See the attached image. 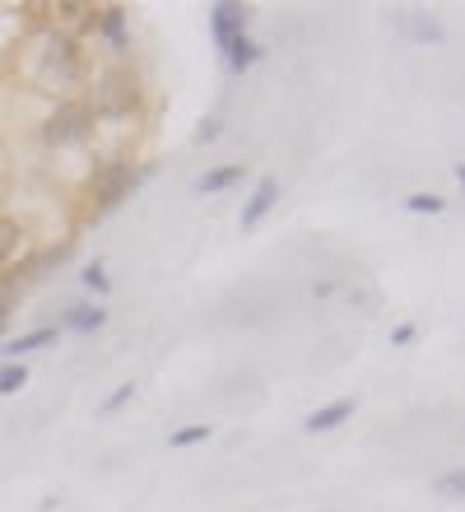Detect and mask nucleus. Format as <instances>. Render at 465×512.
Listing matches in <instances>:
<instances>
[{
  "mask_svg": "<svg viewBox=\"0 0 465 512\" xmlns=\"http://www.w3.org/2000/svg\"><path fill=\"white\" fill-rule=\"evenodd\" d=\"M93 33L112 47V52H131V19L121 5H93Z\"/></svg>",
  "mask_w": 465,
  "mask_h": 512,
  "instance_id": "obj_6",
  "label": "nucleus"
},
{
  "mask_svg": "<svg viewBox=\"0 0 465 512\" xmlns=\"http://www.w3.org/2000/svg\"><path fill=\"white\" fill-rule=\"evenodd\" d=\"M84 108L93 112V126L98 122H126L140 112V80H135L126 66H107L89 80V94H84Z\"/></svg>",
  "mask_w": 465,
  "mask_h": 512,
  "instance_id": "obj_2",
  "label": "nucleus"
},
{
  "mask_svg": "<svg viewBox=\"0 0 465 512\" xmlns=\"http://www.w3.org/2000/svg\"><path fill=\"white\" fill-rule=\"evenodd\" d=\"M247 19H252V10H247V5H233V0L210 5L214 47H219V52H228V47H233V38H242V33H247Z\"/></svg>",
  "mask_w": 465,
  "mask_h": 512,
  "instance_id": "obj_5",
  "label": "nucleus"
},
{
  "mask_svg": "<svg viewBox=\"0 0 465 512\" xmlns=\"http://www.w3.org/2000/svg\"><path fill=\"white\" fill-rule=\"evenodd\" d=\"M275 201H279V182H275V177H261V182L252 187V196H247V205H242L238 224H242V229H256V224L275 210Z\"/></svg>",
  "mask_w": 465,
  "mask_h": 512,
  "instance_id": "obj_7",
  "label": "nucleus"
},
{
  "mask_svg": "<svg viewBox=\"0 0 465 512\" xmlns=\"http://www.w3.org/2000/svg\"><path fill=\"white\" fill-rule=\"evenodd\" d=\"M210 140H219V117L200 122V131H196V145H210Z\"/></svg>",
  "mask_w": 465,
  "mask_h": 512,
  "instance_id": "obj_22",
  "label": "nucleus"
},
{
  "mask_svg": "<svg viewBox=\"0 0 465 512\" xmlns=\"http://www.w3.org/2000/svg\"><path fill=\"white\" fill-rule=\"evenodd\" d=\"M28 252V233L14 224L10 215H0V275L19 266V256Z\"/></svg>",
  "mask_w": 465,
  "mask_h": 512,
  "instance_id": "obj_8",
  "label": "nucleus"
},
{
  "mask_svg": "<svg viewBox=\"0 0 465 512\" xmlns=\"http://www.w3.org/2000/svg\"><path fill=\"white\" fill-rule=\"evenodd\" d=\"M349 415H354V396H345V401H331V405H321V410H312L303 429H307V433H331V429H340Z\"/></svg>",
  "mask_w": 465,
  "mask_h": 512,
  "instance_id": "obj_10",
  "label": "nucleus"
},
{
  "mask_svg": "<svg viewBox=\"0 0 465 512\" xmlns=\"http://www.w3.org/2000/svg\"><path fill=\"white\" fill-rule=\"evenodd\" d=\"M28 382V368H24V359L19 364H0V396H14V391Z\"/></svg>",
  "mask_w": 465,
  "mask_h": 512,
  "instance_id": "obj_16",
  "label": "nucleus"
},
{
  "mask_svg": "<svg viewBox=\"0 0 465 512\" xmlns=\"http://www.w3.org/2000/svg\"><path fill=\"white\" fill-rule=\"evenodd\" d=\"M80 280H84V289H93V294H107V289H112V280H107V266H103V261H89Z\"/></svg>",
  "mask_w": 465,
  "mask_h": 512,
  "instance_id": "obj_18",
  "label": "nucleus"
},
{
  "mask_svg": "<svg viewBox=\"0 0 465 512\" xmlns=\"http://www.w3.org/2000/svg\"><path fill=\"white\" fill-rule=\"evenodd\" d=\"M405 28H410L414 42H442V38H447L438 19H424V14H414V24H405Z\"/></svg>",
  "mask_w": 465,
  "mask_h": 512,
  "instance_id": "obj_17",
  "label": "nucleus"
},
{
  "mask_svg": "<svg viewBox=\"0 0 465 512\" xmlns=\"http://www.w3.org/2000/svg\"><path fill=\"white\" fill-rule=\"evenodd\" d=\"M131 396H135V387H131V382H121V387H117V391H112V396H107V401H103V415H117V410H121V405H126V401H131Z\"/></svg>",
  "mask_w": 465,
  "mask_h": 512,
  "instance_id": "obj_21",
  "label": "nucleus"
},
{
  "mask_svg": "<svg viewBox=\"0 0 465 512\" xmlns=\"http://www.w3.org/2000/svg\"><path fill=\"white\" fill-rule=\"evenodd\" d=\"M107 322V308H98V303H75V308H66V317L56 322V331H80V336H89V331H103Z\"/></svg>",
  "mask_w": 465,
  "mask_h": 512,
  "instance_id": "obj_9",
  "label": "nucleus"
},
{
  "mask_svg": "<svg viewBox=\"0 0 465 512\" xmlns=\"http://www.w3.org/2000/svg\"><path fill=\"white\" fill-rule=\"evenodd\" d=\"M24 75L47 94H70L84 84V42L80 33H70L61 24H38L19 47Z\"/></svg>",
  "mask_w": 465,
  "mask_h": 512,
  "instance_id": "obj_1",
  "label": "nucleus"
},
{
  "mask_svg": "<svg viewBox=\"0 0 465 512\" xmlns=\"http://www.w3.org/2000/svg\"><path fill=\"white\" fill-rule=\"evenodd\" d=\"M242 173H247L242 163H219V168H210V173H200V177H196V191H200V196H219V191L238 187Z\"/></svg>",
  "mask_w": 465,
  "mask_h": 512,
  "instance_id": "obj_11",
  "label": "nucleus"
},
{
  "mask_svg": "<svg viewBox=\"0 0 465 512\" xmlns=\"http://www.w3.org/2000/svg\"><path fill=\"white\" fill-rule=\"evenodd\" d=\"M93 135V112L84 108V98H61L47 122H42V145L47 149H75Z\"/></svg>",
  "mask_w": 465,
  "mask_h": 512,
  "instance_id": "obj_4",
  "label": "nucleus"
},
{
  "mask_svg": "<svg viewBox=\"0 0 465 512\" xmlns=\"http://www.w3.org/2000/svg\"><path fill=\"white\" fill-rule=\"evenodd\" d=\"M391 340H396V345H410V340H414V326H396V336H391Z\"/></svg>",
  "mask_w": 465,
  "mask_h": 512,
  "instance_id": "obj_23",
  "label": "nucleus"
},
{
  "mask_svg": "<svg viewBox=\"0 0 465 512\" xmlns=\"http://www.w3.org/2000/svg\"><path fill=\"white\" fill-rule=\"evenodd\" d=\"M145 182V168L140 163H131V159H103L98 168H93V177H89V205H93V215H112L126 196H131L135 187Z\"/></svg>",
  "mask_w": 465,
  "mask_h": 512,
  "instance_id": "obj_3",
  "label": "nucleus"
},
{
  "mask_svg": "<svg viewBox=\"0 0 465 512\" xmlns=\"http://www.w3.org/2000/svg\"><path fill=\"white\" fill-rule=\"evenodd\" d=\"M456 182H461V191H465V163H456Z\"/></svg>",
  "mask_w": 465,
  "mask_h": 512,
  "instance_id": "obj_24",
  "label": "nucleus"
},
{
  "mask_svg": "<svg viewBox=\"0 0 465 512\" xmlns=\"http://www.w3.org/2000/svg\"><path fill=\"white\" fill-rule=\"evenodd\" d=\"M56 326H38V331H28V336H19V340H10L5 345V354H14V364H19V354H33V350H47V345H56Z\"/></svg>",
  "mask_w": 465,
  "mask_h": 512,
  "instance_id": "obj_13",
  "label": "nucleus"
},
{
  "mask_svg": "<svg viewBox=\"0 0 465 512\" xmlns=\"http://www.w3.org/2000/svg\"><path fill=\"white\" fill-rule=\"evenodd\" d=\"M14 298H19V289H10V284L0 280V336H5V326H10V312H14Z\"/></svg>",
  "mask_w": 465,
  "mask_h": 512,
  "instance_id": "obj_20",
  "label": "nucleus"
},
{
  "mask_svg": "<svg viewBox=\"0 0 465 512\" xmlns=\"http://www.w3.org/2000/svg\"><path fill=\"white\" fill-rule=\"evenodd\" d=\"M433 489H438L442 499H465V466H456V471L438 475V480H433Z\"/></svg>",
  "mask_w": 465,
  "mask_h": 512,
  "instance_id": "obj_15",
  "label": "nucleus"
},
{
  "mask_svg": "<svg viewBox=\"0 0 465 512\" xmlns=\"http://www.w3.org/2000/svg\"><path fill=\"white\" fill-rule=\"evenodd\" d=\"M405 210H410V215H442L447 201L433 196V191H414V196H405Z\"/></svg>",
  "mask_w": 465,
  "mask_h": 512,
  "instance_id": "obj_14",
  "label": "nucleus"
},
{
  "mask_svg": "<svg viewBox=\"0 0 465 512\" xmlns=\"http://www.w3.org/2000/svg\"><path fill=\"white\" fill-rule=\"evenodd\" d=\"M224 56H228V70H233V75H242V70H252L256 61L266 56V47H261L252 33H242V38H233V47H228Z\"/></svg>",
  "mask_w": 465,
  "mask_h": 512,
  "instance_id": "obj_12",
  "label": "nucleus"
},
{
  "mask_svg": "<svg viewBox=\"0 0 465 512\" xmlns=\"http://www.w3.org/2000/svg\"><path fill=\"white\" fill-rule=\"evenodd\" d=\"M205 438H210V429H205V424H182L177 433H168V443H173V447H196V443H205Z\"/></svg>",
  "mask_w": 465,
  "mask_h": 512,
  "instance_id": "obj_19",
  "label": "nucleus"
}]
</instances>
